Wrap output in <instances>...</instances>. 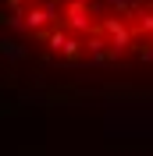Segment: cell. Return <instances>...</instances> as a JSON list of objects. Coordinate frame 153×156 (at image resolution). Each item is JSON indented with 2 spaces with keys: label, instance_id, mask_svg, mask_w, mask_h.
Instances as JSON below:
<instances>
[{
  "label": "cell",
  "instance_id": "1",
  "mask_svg": "<svg viewBox=\"0 0 153 156\" xmlns=\"http://www.w3.org/2000/svg\"><path fill=\"white\" fill-rule=\"evenodd\" d=\"M0 39L54 71L153 78V0H0Z\"/></svg>",
  "mask_w": 153,
  "mask_h": 156
}]
</instances>
